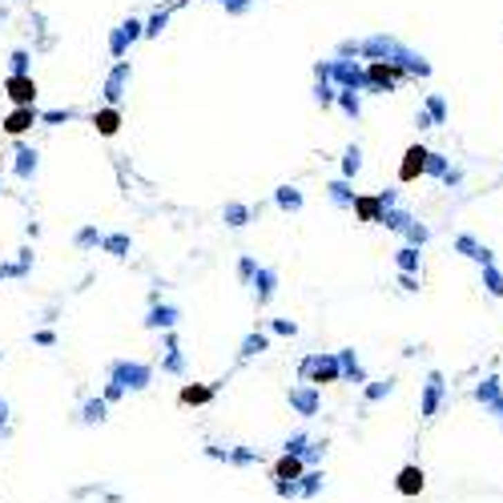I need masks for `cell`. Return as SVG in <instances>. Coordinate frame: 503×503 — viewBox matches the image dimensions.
I'll use <instances>...</instances> for the list:
<instances>
[{
    "instance_id": "1",
    "label": "cell",
    "mask_w": 503,
    "mask_h": 503,
    "mask_svg": "<svg viewBox=\"0 0 503 503\" xmlns=\"http://www.w3.org/2000/svg\"><path fill=\"white\" fill-rule=\"evenodd\" d=\"M395 491H399L403 500L423 495V491H427V471H423L419 463H403V467H399V475H395Z\"/></svg>"
},
{
    "instance_id": "2",
    "label": "cell",
    "mask_w": 503,
    "mask_h": 503,
    "mask_svg": "<svg viewBox=\"0 0 503 503\" xmlns=\"http://www.w3.org/2000/svg\"><path fill=\"white\" fill-rule=\"evenodd\" d=\"M302 379H310V383H339L343 379V366H339V359H322V354H314V359H306L302 363Z\"/></svg>"
},
{
    "instance_id": "3",
    "label": "cell",
    "mask_w": 503,
    "mask_h": 503,
    "mask_svg": "<svg viewBox=\"0 0 503 503\" xmlns=\"http://www.w3.org/2000/svg\"><path fill=\"white\" fill-rule=\"evenodd\" d=\"M206 455L222 459V463H234V467H254V463H262V451H258V447H222V443H209Z\"/></svg>"
},
{
    "instance_id": "4",
    "label": "cell",
    "mask_w": 503,
    "mask_h": 503,
    "mask_svg": "<svg viewBox=\"0 0 503 503\" xmlns=\"http://www.w3.org/2000/svg\"><path fill=\"white\" fill-rule=\"evenodd\" d=\"M443 395H447V387H443V374H427V387H423L419 415H423V419H435V415H439V407H443Z\"/></svg>"
},
{
    "instance_id": "5",
    "label": "cell",
    "mask_w": 503,
    "mask_h": 503,
    "mask_svg": "<svg viewBox=\"0 0 503 503\" xmlns=\"http://www.w3.org/2000/svg\"><path fill=\"white\" fill-rule=\"evenodd\" d=\"M302 475H306V463L294 459V455H278L274 463H270V480L274 483H298Z\"/></svg>"
},
{
    "instance_id": "6",
    "label": "cell",
    "mask_w": 503,
    "mask_h": 503,
    "mask_svg": "<svg viewBox=\"0 0 503 503\" xmlns=\"http://www.w3.org/2000/svg\"><path fill=\"white\" fill-rule=\"evenodd\" d=\"M213 395H218V383H185L178 390V403L182 407H206V403H213Z\"/></svg>"
},
{
    "instance_id": "7",
    "label": "cell",
    "mask_w": 503,
    "mask_h": 503,
    "mask_svg": "<svg viewBox=\"0 0 503 503\" xmlns=\"http://www.w3.org/2000/svg\"><path fill=\"white\" fill-rule=\"evenodd\" d=\"M290 407H294L302 419H314V415H319V390L314 387H294L290 390Z\"/></svg>"
},
{
    "instance_id": "8",
    "label": "cell",
    "mask_w": 503,
    "mask_h": 503,
    "mask_svg": "<svg viewBox=\"0 0 503 503\" xmlns=\"http://www.w3.org/2000/svg\"><path fill=\"white\" fill-rule=\"evenodd\" d=\"M113 383L121 390H125V387L141 390L145 383H149V370H145V366H125V363H121V366H113Z\"/></svg>"
},
{
    "instance_id": "9",
    "label": "cell",
    "mask_w": 503,
    "mask_h": 503,
    "mask_svg": "<svg viewBox=\"0 0 503 503\" xmlns=\"http://www.w3.org/2000/svg\"><path fill=\"white\" fill-rule=\"evenodd\" d=\"M322 487H326V475H322V467H306V475L298 480V500H319Z\"/></svg>"
},
{
    "instance_id": "10",
    "label": "cell",
    "mask_w": 503,
    "mask_h": 503,
    "mask_svg": "<svg viewBox=\"0 0 503 503\" xmlns=\"http://www.w3.org/2000/svg\"><path fill=\"white\" fill-rule=\"evenodd\" d=\"M427 158H431V153H427L423 145H411V149H407V161H403V169H399V178H403V182H415V178L423 173Z\"/></svg>"
},
{
    "instance_id": "11",
    "label": "cell",
    "mask_w": 503,
    "mask_h": 503,
    "mask_svg": "<svg viewBox=\"0 0 503 503\" xmlns=\"http://www.w3.org/2000/svg\"><path fill=\"white\" fill-rule=\"evenodd\" d=\"M310 435L306 431H294V435H286V443H282V455H294V459H306V451H310Z\"/></svg>"
},
{
    "instance_id": "12",
    "label": "cell",
    "mask_w": 503,
    "mask_h": 503,
    "mask_svg": "<svg viewBox=\"0 0 503 503\" xmlns=\"http://www.w3.org/2000/svg\"><path fill=\"white\" fill-rule=\"evenodd\" d=\"M475 399H480L483 407L491 411V407H495V403L503 399V395H500V379H495V374H491V379H483L480 387H475Z\"/></svg>"
},
{
    "instance_id": "13",
    "label": "cell",
    "mask_w": 503,
    "mask_h": 503,
    "mask_svg": "<svg viewBox=\"0 0 503 503\" xmlns=\"http://www.w3.org/2000/svg\"><path fill=\"white\" fill-rule=\"evenodd\" d=\"M8 93H12V101H21V105H32V97H37V89H32L28 77H12V81H8Z\"/></svg>"
},
{
    "instance_id": "14",
    "label": "cell",
    "mask_w": 503,
    "mask_h": 503,
    "mask_svg": "<svg viewBox=\"0 0 503 503\" xmlns=\"http://www.w3.org/2000/svg\"><path fill=\"white\" fill-rule=\"evenodd\" d=\"M370 77H374L379 85H395L403 73H399V65H374V69H370Z\"/></svg>"
},
{
    "instance_id": "15",
    "label": "cell",
    "mask_w": 503,
    "mask_h": 503,
    "mask_svg": "<svg viewBox=\"0 0 503 503\" xmlns=\"http://www.w3.org/2000/svg\"><path fill=\"white\" fill-rule=\"evenodd\" d=\"M81 419H85V423H105V403H101V399H89V403L81 407Z\"/></svg>"
},
{
    "instance_id": "16",
    "label": "cell",
    "mask_w": 503,
    "mask_h": 503,
    "mask_svg": "<svg viewBox=\"0 0 503 503\" xmlns=\"http://www.w3.org/2000/svg\"><path fill=\"white\" fill-rule=\"evenodd\" d=\"M339 366H343V374H346V379H354V383H363V366H359V359H354L350 350H346L343 359H339Z\"/></svg>"
},
{
    "instance_id": "17",
    "label": "cell",
    "mask_w": 503,
    "mask_h": 503,
    "mask_svg": "<svg viewBox=\"0 0 503 503\" xmlns=\"http://www.w3.org/2000/svg\"><path fill=\"white\" fill-rule=\"evenodd\" d=\"M354 209L363 213L366 222H374V218H379V209H383V202H379V198H359V202H354Z\"/></svg>"
},
{
    "instance_id": "18",
    "label": "cell",
    "mask_w": 503,
    "mask_h": 503,
    "mask_svg": "<svg viewBox=\"0 0 503 503\" xmlns=\"http://www.w3.org/2000/svg\"><path fill=\"white\" fill-rule=\"evenodd\" d=\"M322 455H326V439H314V443H310V451H306V459H302V463H306V467H319V463H322Z\"/></svg>"
},
{
    "instance_id": "19",
    "label": "cell",
    "mask_w": 503,
    "mask_h": 503,
    "mask_svg": "<svg viewBox=\"0 0 503 503\" xmlns=\"http://www.w3.org/2000/svg\"><path fill=\"white\" fill-rule=\"evenodd\" d=\"M28 121H32V113H28V109H17V113L8 117V133H24Z\"/></svg>"
},
{
    "instance_id": "20",
    "label": "cell",
    "mask_w": 503,
    "mask_h": 503,
    "mask_svg": "<svg viewBox=\"0 0 503 503\" xmlns=\"http://www.w3.org/2000/svg\"><path fill=\"white\" fill-rule=\"evenodd\" d=\"M483 286H487L491 294L500 298V294H503V274H500V270H491V266H487V270H483Z\"/></svg>"
},
{
    "instance_id": "21",
    "label": "cell",
    "mask_w": 503,
    "mask_h": 503,
    "mask_svg": "<svg viewBox=\"0 0 503 503\" xmlns=\"http://www.w3.org/2000/svg\"><path fill=\"white\" fill-rule=\"evenodd\" d=\"M390 390H395V379H387V383H374V387H366V399H370V403H379V399H387Z\"/></svg>"
},
{
    "instance_id": "22",
    "label": "cell",
    "mask_w": 503,
    "mask_h": 503,
    "mask_svg": "<svg viewBox=\"0 0 503 503\" xmlns=\"http://www.w3.org/2000/svg\"><path fill=\"white\" fill-rule=\"evenodd\" d=\"M117 121H121V117H117L113 109H105V113L97 117V129H101V133H117Z\"/></svg>"
},
{
    "instance_id": "23",
    "label": "cell",
    "mask_w": 503,
    "mask_h": 503,
    "mask_svg": "<svg viewBox=\"0 0 503 503\" xmlns=\"http://www.w3.org/2000/svg\"><path fill=\"white\" fill-rule=\"evenodd\" d=\"M278 500H298V483H274Z\"/></svg>"
},
{
    "instance_id": "24",
    "label": "cell",
    "mask_w": 503,
    "mask_h": 503,
    "mask_svg": "<svg viewBox=\"0 0 503 503\" xmlns=\"http://www.w3.org/2000/svg\"><path fill=\"white\" fill-rule=\"evenodd\" d=\"M258 350H266V339H250L246 343V354H258Z\"/></svg>"
},
{
    "instance_id": "25",
    "label": "cell",
    "mask_w": 503,
    "mask_h": 503,
    "mask_svg": "<svg viewBox=\"0 0 503 503\" xmlns=\"http://www.w3.org/2000/svg\"><path fill=\"white\" fill-rule=\"evenodd\" d=\"M101 500H105V503H125V500H121V491H105Z\"/></svg>"
},
{
    "instance_id": "26",
    "label": "cell",
    "mask_w": 503,
    "mask_h": 503,
    "mask_svg": "<svg viewBox=\"0 0 503 503\" xmlns=\"http://www.w3.org/2000/svg\"><path fill=\"white\" fill-rule=\"evenodd\" d=\"M4 423H8V403L0 399V427H4ZM0 435H4V431H0Z\"/></svg>"
},
{
    "instance_id": "27",
    "label": "cell",
    "mask_w": 503,
    "mask_h": 503,
    "mask_svg": "<svg viewBox=\"0 0 503 503\" xmlns=\"http://www.w3.org/2000/svg\"><path fill=\"white\" fill-rule=\"evenodd\" d=\"M491 411H495V415H500V419H503V399H500V403H495V407H491Z\"/></svg>"
}]
</instances>
